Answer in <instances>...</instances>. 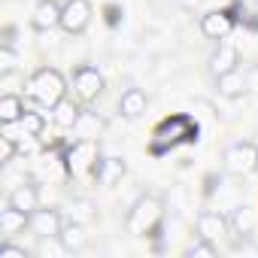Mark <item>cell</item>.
Here are the masks:
<instances>
[{
  "label": "cell",
  "mask_w": 258,
  "mask_h": 258,
  "mask_svg": "<svg viewBox=\"0 0 258 258\" xmlns=\"http://www.w3.org/2000/svg\"><path fill=\"white\" fill-rule=\"evenodd\" d=\"M161 225H164V201L158 195H140L124 219V228L131 237H155Z\"/></svg>",
  "instance_id": "6da1fadb"
},
{
  "label": "cell",
  "mask_w": 258,
  "mask_h": 258,
  "mask_svg": "<svg viewBox=\"0 0 258 258\" xmlns=\"http://www.w3.org/2000/svg\"><path fill=\"white\" fill-rule=\"evenodd\" d=\"M103 155H100V140H73L64 155H61V164H64V173L70 179H91L97 176V167H100Z\"/></svg>",
  "instance_id": "7a4b0ae2"
},
{
  "label": "cell",
  "mask_w": 258,
  "mask_h": 258,
  "mask_svg": "<svg viewBox=\"0 0 258 258\" xmlns=\"http://www.w3.org/2000/svg\"><path fill=\"white\" fill-rule=\"evenodd\" d=\"M28 97L52 112L67 97V79L55 67H40V70H34L28 76Z\"/></svg>",
  "instance_id": "3957f363"
},
{
  "label": "cell",
  "mask_w": 258,
  "mask_h": 258,
  "mask_svg": "<svg viewBox=\"0 0 258 258\" xmlns=\"http://www.w3.org/2000/svg\"><path fill=\"white\" fill-rule=\"evenodd\" d=\"M198 134V121H191L188 115H170L164 118L155 131H152V143H149V152L152 155H164L167 149L191 140Z\"/></svg>",
  "instance_id": "277c9868"
},
{
  "label": "cell",
  "mask_w": 258,
  "mask_h": 258,
  "mask_svg": "<svg viewBox=\"0 0 258 258\" xmlns=\"http://www.w3.org/2000/svg\"><path fill=\"white\" fill-rule=\"evenodd\" d=\"M222 161H225V170L231 176H252V173H258V146L249 140L231 143L225 149Z\"/></svg>",
  "instance_id": "5b68a950"
},
{
  "label": "cell",
  "mask_w": 258,
  "mask_h": 258,
  "mask_svg": "<svg viewBox=\"0 0 258 258\" xmlns=\"http://www.w3.org/2000/svg\"><path fill=\"white\" fill-rule=\"evenodd\" d=\"M70 82H73V94H76V100H82V103H94V100L103 94V88H106L103 73H100L97 67H91V64L76 67Z\"/></svg>",
  "instance_id": "8992f818"
},
{
  "label": "cell",
  "mask_w": 258,
  "mask_h": 258,
  "mask_svg": "<svg viewBox=\"0 0 258 258\" xmlns=\"http://www.w3.org/2000/svg\"><path fill=\"white\" fill-rule=\"evenodd\" d=\"M91 16H94V10L88 0H64L61 4V31L70 37H79L88 31Z\"/></svg>",
  "instance_id": "52a82bcc"
},
{
  "label": "cell",
  "mask_w": 258,
  "mask_h": 258,
  "mask_svg": "<svg viewBox=\"0 0 258 258\" xmlns=\"http://www.w3.org/2000/svg\"><path fill=\"white\" fill-rule=\"evenodd\" d=\"M64 222H67V219L61 216V210H55V207H40V210L31 213L28 231L37 234V240H40V237H58L61 228H64Z\"/></svg>",
  "instance_id": "ba28073f"
},
{
  "label": "cell",
  "mask_w": 258,
  "mask_h": 258,
  "mask_svg": "<svg viewBox=\"0 0 258 258\" xmlns=\"http://www.w3.org/2000/svg\"><path fill=\"white\" fill-rule=\"evenodd\" d=\"M234 16L228 13V10H210V13H204L201 16V34L207 37V40H216V43H222V40H228L231 37V31H234Z\"/></svg>",
  "instance_id": "9c48e42d"
},
{
  "label": "cell",
  "mask_w": 258,
  "mask_h": 258,
  "mask_svg": "<svg viewBox=\"0 0 258 258\" xmlns=\"http://www.w3.org/2000/svg\"><path fill=\"white\" fill-rule=\"evenodd\" d=\"M31 25L40 34L61 28V4H58V0H37V7L31 13Z\"/></svg>",
  "instance_id": "30bf717a"
},
{
  "label": "cell",
  "mask_w": 258,
  "mask_h": 258,
  "mask_svg": "<svg viewBox=\"0 0 258 258\" xmlns=\"http://www.w3.org/2000/svg\"><path fill=\"white\" fill-rule=\"evenodd\" d=\"M146 109H149V94L143 88H127V91H121V97H118V115L121 118L137 121L140 115H146Z\"/></svg>",
  "instance_id": "8fae6325"
},
{
  "label": "cell",
  "mask_w": 258,
  "mask_h": 258,
  "mask_svg": "<svg viewBox=\"0 0 258 258\" xmlns=\"http://www.w3.org/2000/svg\"><path fill=\"white\" fill-rule=\"evenodd\" d=\"M225 234H231V225H228V216H222L219 210H204L201 216H198V237H204V240H219V237H225Z\"/></svg>",
  "instance_id": "7c38bea8"
},
{
  "label": "cell",
  "mask_w": 258,
  "mask_h": 258,
  "mask_svg": "<svg viewBox=\"0 0 258 258\" xmlns=\"http://www.w3.org/2000/svg\"><path fill=\"white\" fill-rule=\"evenodd\" d=\"M216 88H219V97L225 100H240L243 94H249V82H246V70H231V73H222L216 76Z\"/></svg>",
  "instance_id": "4fadbf2b"
},
{
  "label": "cell",
  "mask_w": 258,
  "mask_h": 258,
  "mask_svg": "<svg viewBox=\"0 0 258 258\" xmlns=\"http://www.w3.org/2000/svg\"><path fill=\"white\" fill-rule=\"evenodd\" d=\"M103 131H106V118L100 112H94V109H82L79 121L73 124V137L76 140H100Z\"/></svg>",
  "instance_id": "5bb4252c"
},
{
  "label": "cell",
  "mask_w": 258,
  "mask_h": 258,
  "mask_svg": "<svg viewBox=\"0 0 258 258\" xmlns=\"http://www.w3.org/2000/svg\"><path fill=\"white\" fill-rule=\"evenodd\" d=\"M240 67V52H237V46L234 43H219L216 46V52L210 55V73L213 76H222V73H231V70H237Z\"/></svg>",
  "instance_id": "9a60e30c"
},
{
  "label": "cell",
  "mask_w": 258,
  "mask_h": 258,
  "mask_svg": "<svg viewBox=\"0 0 258 258\" xmlns=\"http://www.w3.org/2000/svg\"><path fill=\"white\" fill-rule=\"evenodd\" d=\"M228 225H231V234L234 237H243V240H249L252 234H255V228H258V213L252 210V207H234L231 210V216H228Z\"/></svg>",
  "instance_id": "2e32d148"
},
{
  "label": "cell",
  "mask_w": 258,
  "mask_h": 258,
  "mask_svg": "<svg viewBox=\"0 0 258 258\" xmlns=\"http://www.w3.org/2000/svg\"><path fill=\"white\" fill-rule=\"evenodd\" d=\"M127 173V164H124V158H118V155H109V158H103L100 161V167H97V182L103 185V188H112V185H118L121 182V176Z\"/></svg>",
  "instance_id": "e0dca14e"
},
{
  "label": "cell",
  "mask_w": 258,
  "mask_h": 258,
  "mask_svg": "<svg viewBox=\"0 0 258 258\" xmlns=\"http://www.w3.org/2000/svg\"><path fill=\"white\" fill-rule=\"evenodd\" d=\"M7 204L25 210L28 216H31L34 210H40V188H37V182H22V185H16V188L10 191V201H7Z\"/></svg>",
  "instance_id": "ac0fdd59"
},
{
  "label": "cell",
  "mask_w": 258,
  "mask_h": 258,
  "mask_svg": "<svg viewBox=\"0 0 258 258\" xmlns=\"http://www.w3.org/2000/svg\"><path fill=\"white\" fill-rule=\"evenodd\" d=\"M28 222H31V216L25 210L13 207V204H7V210H0V234H4V237H13V234L25 231Z\"/></svg>",
  "instance_id": "d6986e66"
},
{
  "label": "cell",
  "mask_w": 258,
  "mask_h": 258,
  "mask_svg": "<svg viewBox=\"0 0 258 258\" xmlns=\"http://www.w3.org/2000/svg\"><path fill=\"white\" fill-rule=\"evenodd\" d=\"M79 115H82V106H79L73 97H64V100L52 109V121L61 127V131H73V124L79 121Z\"/></svg>",
  "instance_id": "ffe728a7"
},
{
  "label": "cell",
  "mask_w": 258,
  "mask_h": 258,
  "mask_svg": "<svg viewBox=\"0 0 258 258\" xmlns=\"http://www.w3.org/2000/svg\"><path fill=\"white\" fill-rule=\"evenodd\" d=\"M67 219L79 222V225H94L97 222V204L88 198H73L67 204Z\"/></svg>",
  "instance_id": "44dd1931"
},
{
  "label": "cell",
  "mask_w": 258,
  "mask_h": 258,
  "mask_svg": "<svg viewBox=\"0 0 258 258\" xmlns=\"http://www.w3.org/2000/svg\"><path fill=\"white\" fill-rule=\"evenodd\" d=\"M85 228L88 225H79V222H64V228H61V243L67 246V252H79V249H85L88 246V234H85Z\"/></svg>",
  "instance_id": "7402d4cb"
},
{
  "label": "cell",
  "mask_w": 258,
  "mask_h": 258,
  "mask_svg": "<svg viewBox=\"0 0 258 258\" xmlns=\"http://www.w3.org/2000/svg\"><path fill=\"white\" fill-rule=\"evenodd\" d=\"M25 100L19 94H4L0 97V124H19V118L25 115Z\"/></svg>",
  "instance_id": "603a6c76"
},
{
  "label": "cell",
  "mask_w": 258,
  "mask_h": 258,
  "mask_svg": "<svg viewBox=\"0 0 258 258\" xmlns=\"http://www.w3.org/2000/svg\"><path fill=\"white\" fill-rule=\"evenodd\" d=\"M16 127L22 131V137H40V134L46 131V115L37 112V109H25V115L19 118Z\"/></svg>",
  "instance_id": "cb8c5ba5"
},
{
  "label": "cell",
  "mask_w": 258,
  "mask_h": 258,
  "mask_svg": "<svg viewBox=\"0 0 258 258\" xmlns=\"http://www.w3.org/2000/svg\"><path fill=\"white\" fill-rule=\"evenodd\" d=\"M185 258H216L219 255V249H216V243L213 240H204V237H198L195 243H188L185 246V252H182Z\"/></svg>",
  "instance_id": "d4e9b609"
},
{
  "label": "cell",
  "mask_w": 258,
  "mask_h": 258,
  "mask_svg": "<svg viewBox=\"0 0 258 258\" xmlns=\"http://www.w3.org/2000/svg\"><path fill=\"white\" fill-rule=\"evenodd\" d=\"M19 70V52L7 43V46H0V76H10Z\"/></svg>",
  "instance_id": "484cf974"
},
{
  "label": "cell",
  "mask_w": 258,
  "mask_h": 258,
  "mask_svg": "<svg viewBox=\"0 0 258 258\" xmlns=\"http://www.w3.org/2000/svg\"><path fill=\"white\" fill-rule=\"evenodd\" d=\"M16 152H19V143H16V137L4 131V137H0V164H13Z\"/></svg>",
  "instance_id": "4316f807"
},
{
  "label": "cell",
  "mask_w": 258,
  "mask_h": 258,
  "mask_svg": "<svg viewBox=\"0 0 258 258\" xmlns=\"http://www.w3.org/2000/svg\"><path fill=\"white\" fill-rule=\"evenodd\" d=\"M31 252L25 246H16V243H4L0 246V258H28Z\"/></svg>",
  "instance_id": "83f0119b"
},
{
  "label": "cell",
  "mask_w": 258,
  "mask_h": 258,
  "mask_svg": "<svg viewBox=\"0 0 258 258\" xmlns=\"http://www.w3.org/2000/svg\"><path fill=\"white\" fill-rule=\"evenodd\" d=\"M246 82H249V91H252V94H258V64L246 67Z\"/></svg>",
  "instance_id": "f1b7e54d"
},
{
  "label": "cell",
  "mask_w": 258,
  "mask_h": 258,
  "mask_svg": "<svg viewBox=\"0 0 258 258\" xmlns=\"http://www.w3.org/2000/svg\"><path fill=\"white\" fill-rule=\"evenodd\" d=\"M191 109H204L207 115H216V106H213L210 100H195V103H191Z\"/></svg>",
  "instance_id": "f546056e"
},
{
  "label": "cell",
  "mask_w": 258,
  "mask_h": 258,
  "mask_svg": "<svg viewBox=\"0 0 258 258\" xmlns=\"http://www.w3.org/2000/svg\"><path fill=\"white\" fill-rule=\"evenodd\" d=\"M201 4H204V0H179V7H182V10H191V13H195Z\"/></svg>",
  "instance_id": "4dcf8cb0"
},
{
  "label": "cell",
  "mask_w": 258,
  "mask_h": 258,
  "mask_svg": "<svg viewBox=\"0 0 258 258\" xmlns=\"http://www.w3.org/2000/svg\"><path fill=\"white\" fill-rule=\"evenodd\" d=\"M252 7H255V10H258V0H252Z\"/></svg>",
  "instance_id": "1f68e13d"
}]
</instances>
